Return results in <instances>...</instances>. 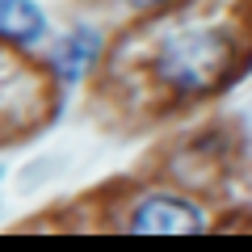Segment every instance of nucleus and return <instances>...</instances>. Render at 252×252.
<instances>
[{"label": "nucleus", "instance_id": "nucleus-3", "mask_svg": "<svg viewBox=\"0 0 252 252\" xmlns=\"http://www.w3.org/2000/svg\"><path fill=\"white\" fill-rule=\"evenodd\" d=\"M97 51H101V34H97V30H89V26L67 30V34L55 42V51H51L55 76H59L63 84L84 80V72H89L93 63H97Z\"/></svg>", "mask_w": 252, "mask_h": 252}, {"label": "nucleus", "instance_id": "nucleus-5", "mask_svg": "<svg viewBox=\"0 0 252 252\" xmlns=\"http://www.w3.org/2000/svg\"><path fill=\"white\" fill-rule=\"evenodd\" d=\"M130 4H143V9H147V4H164V0H130Z\"/></svg>", "mask_w": 252, "mask_h": 252}, {"label": "nucleus", "instance_id": "nucleus-2", "mask_svg": "<svg viewBox=\"0 0 252 252\" xmlns=\"http://www.w3.org/2000/svg\"><path fill=\"white\" fill-rule=\"evenodd\" d=\"M130 227L135 231H164V235H177V231H202L206 219L193 202L185 198H172V193H156V198H143L130 215Z\"/></svg>", "mask_w": 252, "mask_h": 252}, {"label": "nucleus", "instance_id": "nucleus-4", "mask_svg": "<svg viewBox=\"0 0 252 252\" xmlns=\"http://www.w3.org/2000/svg\"><path fill=\"white\" fill-rule=\"evenodd\" d=\"M0 38L17 46H38L46 38V17L34 0H0Z\"/></svg>", "mask_w": 252, "mask_h": 252}, {"label": "nucleus", "instance_id": "nucleus-1", "mask_svg": "<svg viewBox=\"0 0 252 252\" xmlns=\"http://www.w3.org/2000/svg\"><path fill=\"white\" fill-rule=\"evenodd\" d=\"M231 59L223 26H172L156 46V76L177 97H206Z\"/></svg>", "mask_w": 252, "mask_h": 252}]
</instances>
